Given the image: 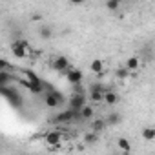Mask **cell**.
I'll return each instance as SVG.
<instances>
[{
  "mask_svg": "<svg viewBox=\"0 0 155 155\" xmlns=\"http://www.w3.org/2000/svg\"><path fill=\"white\" fill-rule=\"evenodd\" d=\"M31 46L26 42V40H15L13 44H11V53L17 57V58H26V57H29L31 55Z\"/></svg>",
  "mask_w": 155,
  "mask_h": 155,
  "instance_id": "obj_1",
  "label": "cell"
},
{
  "mask_svg": "<svg viewBox=\"0 0 155 155\" xmlns=\"http://www.w3.org/2000/svg\"><path fill=\"white\" fill-rule=\"evenodd\" d=\"M60 102H62V93L60 91H55V90L44 91V104L48 108H58Z\"/></svg>",
  "mask_w": 155,
  "mask_h": 155,
  "instance_id": "obj_2",
  "label": "cell"
},
{
  "mask_svg": "<svg viewBox=\"0 0 155 155\" xmlns=\"http://www.w3.org/2000/svg\"><path fill=\"white\" fill-rule=\"evenodd\" d=\"M2 95L11 102V104H15L17 108H20V104H22V99H20V93L15 90V88H8V86H2Z\"/></svg>",
  "mask_w": 155,
  "mask_h": 155,
  "instance_id": "obj_3",
  "label": "cell"
},
{
  "mask_svg": "<svg viewBox=\"0 0 155 155\" xmlns=\"http://www.w3.org/2000/svg\"><path fill=\"white\" fill-rule=\"evenodd\" d=\"M104 93H106V90H104L101 84H95V86H91V90H90V101L95 102V104L104 102Z\"/></svg>",
  "mask_w": 155,
  "mask_h": 155,
  "instance_id": "obj_4",
  "label": "cell"
},
{
  "mask_svg": "<svg viewBox=\"0 0 155 155\" xmlns=\"http://www.w3.org/2000/svg\"><path fill=\"white\" fill-rule=\"evenodd\" d=\"M77 115H81V111H75L73 108H69L68 111H62V113H58L55 119H53V122H71Z\"/></svg>",
  "mask_w": 155,
  "mask_h": 155,
  "instance_id": "obj_5",
  "label": "cell"
},
{
  "mask_svg": "<svg viewBox=\"0 0 155 155\" xmlns=\"http://www.w3.org/2000/svg\"><path fill=\"white\" fill-rule=\"evenodd\" d=\"M69 106L75 110V111H81L84 106H86V97L82 93H75L71 99H69Z\"/></svg>",
  "mask_w": 155,
  "mask_h": 155,
  "instance_id": "obj_6",
  "label": "cell"
},
{
  "mask_svg": "<svg viewBox=\"0 0 155 155\" xmlns=\"http://www.w3.org/2000/svg\"><path fill=\"white\" fill-rule=\"evenodd\" d=\"M66 79L71 82V84H75V86H79L81 82H82V79H84V75H82V71H79V69H68L66 71Z\"/></svg>",
  "mask_w": 155,
  "mask_h": 155,
  "instance_id": "obj_7",
  "label": "cell"
},
{
  "mask_svg": "<svg viewBox=\"0 0 155 155\" xmlns=\"http://www.w3.org/2000/svg\"><path fill=\"white\" fill-rule=\"evenodd\" d=\"M46 144H49V146H53V148H58L60 146V140H62V133L58 131V130H53V131H49L48 135H46Z\"/></svg>",
  "mask_w": 155,
  "mask_h": 155,
  "instance_id": "obj_8",
  "label": "cell"
},
{
  "mask_svg": "<svg viewBox=\"0 0 155 155\" xmlns=\"http://www.w3.org/2000/svg\"><path fill=\"white\" fill-rule=\"evenodd\" d=\"M53 68H55L57 71H68V69H71V66H69V60H68L64 55H60V57H57V58H55V62H53Z\"/></svg>",
  "mask_w": 155,
  "mask_h": 155,
  "instance_id": "obj_9",
  "label": "cell"
},
{
  "mask_svg": "<svg viewBox=\"0 0 155 155\" xmlns=\"http://www.w3.org/2000/svg\"><path fill=\"white\" fill-rule=\"evenodd\" d=\"M90 69H91L95 75H102V73H104V60H102V58H95V60H91Z\"/></svg>",
  "mask_w": 155,
  "mask_h": 155,
  "instance_id": "obj_10",
  "label": "cell"
},
{
  "mask_svg": "<svg viewBox=\"0 0 155 155\" xmlns=\"http://www.w3.org/2000/svg\"><path fill=\"white\" fill-rule=\"evenodd\" d=\"M104 102H106L108 106H115V104L119 102V95H117L115 91H106V93H104Z\"/></svg>",
  "mask_w": 155,
  "mask_h": 155,
  "instance_id": "obj_11",
  "label": "cell"
},
{
  "mask_svg": "<svg viewBox=\"0 0 155 155\" xmlns=\"http://www.w3.org/2000/svg\"><path fill=\"white\" fill-rule=\"evenodd\" d=\"M140 135H142V139H144V140H150V142H153V140H155V128H151V126H146V128L140 131Z\"/></svg>",
  "mask_w": 155,
  "mask_h": 155,
  "instance_id": "obj_12",
  "label": "cell"
},
{
  "mask_svg": "<svg viewBox=\"0 0 155 155\" xmlns=\"http://www.w3.org/2000/svg\"><path fill=\"white\" fill-rule=\"evenodd\" d=\"M126 68H128L130 71H137V69L140 68V60H139L137 57H130V58L126 60Z\"/></svg>",
  "mask_w": 155,
  "mask_h": 155,
  "instance_id": "obj_13",
  "label": "cell"
},
{
  "mask_svg": "<svg viewBox=\"0 0 155 155\" xmlns=\"http://www.w3.org/2000/svg\"><path fill=\"white\" fill-rule=\"evenodd\" d=\"M117 146H119V150H122L124 153H130V151H131V144H130V140L124 139V137H120V139L117 140Z\"/></svg>",
  "mask_w": 155,
  "mask_h": 155,
  "instance_id": "obj_14",
  "label": "cell"
},
{
  "mask_svg": "<svg viewBox=\"0 0 155 155\" xmlns=\"http://www.w3.org/2000/svg\"><path fill=\"white\" fill-rule=\"evenodd\" d=\"M93 115H95V110H93L91 106H88V104L81 110V117H82V119H91Z\"/></svg>",
  "mask_w": 155,
  "mask_h": 155,
  "instance_id": "obj_15",
  "label": "cell"
},
{
  "mask_svg": "<svg viewBox=\"0 0 155 155\" xmlns=\"http://www.w3.org/2000/svg\"><path fill=\"white\" fill-rule=\"evenodd\" d=\"M11 81V75L8 73V69H0V84L2 86H8Z\"/></svg>",
  "mask_w": 155,
  "mask_h": 155,
  "instance_id": "obj_16",
  "label": "cell"
},
{
  "mask_svg": "<svg viewBox=\"0 0 155 155\" xmlns=\"http://www.w3.org/2000/svg\"><path fill=\"white\" fill-rule=\"evenodd\" d=\"M106 124H108V120H104V119H99V120H95L93 124H91V128H93V131H102L104 128H106Z\"/></svg>",
  "mask_w": 155,
  "mask_h": 155,
  "instance_id": "obj_17",
  "label": "cell"
},
{
  "mask_svg": "<svg viewBox=\"0 0 155 155\" xmlns=\"http://www.w3.org/2000/svg\"><path fill=\"white\" fill-rule=\"evenodd\" d=\"M130 73H131V71H130V69H128V68L124 66V68H120V69L117 71V79L124 81V79H128V77H130Z\"/></svg>",
  "mask_w": 155,
  "mask_h": 155,
  "instance_id": "obj_18",
  "label": "cell"
},
{
  "mask_svg": "<svg viewBox=\"0 0 155 155\" xmlns=\"http://www.w3.org/2000/svg\"><path fill=\"white\" fill-rule=\"evenodd\" d=\"M119 6H120L119 0H108V2H106V8H108L110 11H117V9H119Z\"/></svg>",
  "mask_w": 155,
  "mask_h": 155,
  "instance_id": "obj_19",
  "label": "cell"
},
{
  "mask_svg": "<svg viewBox=\"0 0 155 155\" xmlns=\"http://www.w3.org/2000/svg\"><path fill=\"white\" fill-rule=\"evenodd\" d=\"M84 140H86V142H90V144H93V142L97 140V131H91V133H86V135H84Z\"/></svg>",
  "mask_w": 155,
  "mask_h": 155,
  "instance_id": "obj_20",
  "label": "cell"
},
{
  "mask_svg": "<svg viewBox=\"0 0 155 155\" xmlns=\"http://www.w3.org/2000/svg\"><path fill=\"white\" fill-rule=\"evenodd\" d=\"M117 122H120V115L119 113H111L108 117V124H117Z\"/></svg>",
  "mask_w": 155,
  "mask_h": 155,
  "instance_id": "obj_21",
  "label": "cell"
},
{
  "mask_svg": "<svg viewBox=\"0 0 155 155\" xmlns=\"http://www.w3.org/2000/svg\"><path fill=\"white\" fill-rule=\"evenodd\" d=\"M40 35H42L46 40H49V38H51V29H49V28H42V29H40Z\"/></svg>",
  "mask_w": 155,
  "mask_h": 155,
  "instance_id": "obj_22",
  "label": "cell"
},
{
  "mask_svg": "<svg viewBox=\"0 0 155 155\" xmlns=\"http://www.w3.org/2000/svg\"><path fill=\"white\" fill-rule=\"evenodd\" d=\"M84 2H86V0H69V4H73V6H81Z\"/></svg>",
  "mask_w": 155,
  "mask_h": 155,
  "instance_id": "obj_23",
  "label": "cell"
},
{
  "mask_svg": "<svg viewBox=\"0 0 155 155\" xmlns=\"http://www.w3.org/2000/svg\"><path fill=\"white\" fill-rule=\"evenodd\" d=\"M119 2H122V0H119Z\"/></svg>",
  "mask_w": 155,
  "mask_h": 155,
  "instance_id": "obj_24",
  "label": "cell"
}]
</instances>
